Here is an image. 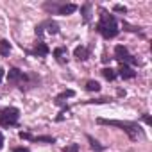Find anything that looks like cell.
<instances>
[{
  "label": "cell",
  "mask_w": 152,
  "mask_h": 152,
  "mask_svg": "<svg viewBox=\"0 0 152 152\" xmlns=\"http://www.w3.org/2000/svg\"><path fill=\"white\" fill-rule=\"evenodd\" d=\"M97 32H100L106 39H113V38H116L118 32H120L115 16H113V15H107L104 9L100 11V22L97 23Z\"/></svg>",
  "instance_id": "obj_1"
},
{
  "label": "cell",
  "mask_w": 152,
  "mask_h": 152,
  "mask_svg": "<svg viewBox=\"0 0 152 152\" xmlns=\"http://www.w3.org/2000/svg\"><path fill=\"white\" fill-rule=\"evenodd\" d=\"M100 125H111V127H120V129H124L127 134H129V138L131 140H136L138 136H140V127L136 125V124H132V122H120V120H106V118H99L97 120Z\"/></svg>",
  "instance_id": "obj_2"
},
{
  "label": "cell",
  "mask_w": 152,
  "mask_h": 152,
  "mask_svg": "<svg viewBox=\"0 0 152 152\" xmlns=\"http://www.w3.org/2000/svg\"><path fill=\"white\" fill-rule=\"evenodd\" d=\"M20 111L16 107H6L0 109V125H15L18 122Z\"/></svg>",
  "instance_id": "obj_3"
},
{
  "label": "cell",
  "mask_w": 152,
  "mask_h": 152,
  "mask_svg": "<svg viewBox=\"0 0 152 152\" xmlns=\"http://www.w3.org/2000/svg\"><path fill=\"white\" fill-rule=\"evenodd\" d=\"M115 57L122 63V64H136L138 61L129 54V50L124 47V45H116L115 47Z\"/></svg>",
  "instance_id": "obj_4"
},
{
  "label": "cell",
  "mask_w": 152,
  "mask_h": 152,
  "mask_svg": "<svg viewBox=\"0 0 152 152\" xmlns=\"http://www.w3.org/2000/svg\"><path fill=\"white\" fill-rule=\"evenodd\" d=\"M118 75H120L122 79H134V77H136V72H134L129 64H122L120 70H118Z\"/></svg>",
  "instance_id": "obj_5"
},
{
  "label": "cell",
  "mask_w": 152,
  "mask_h": 152,
  "mask_svg": "<svg viewBox=\"0 0 152 152\" xmlns=\"http://www.w3.org/2000/svg\"><path fill=\"white\" fill-rule=\"evenodd\" d=\"M73 56L77 57L79 61H86V59L90 57V50H88L86 47H83V45H81V47H75V50H73Z\"/></svg>",
  "instance_id": "obj_6"
},
{
  "label": "cell",
  "mask_w": 152,
  "mask_h": 152,
  "mask_svg": "<svg viewBox=\"0 0 152 152\" xmlns=\"http://www.w3.org/2000/svg\"><path fill=\"white\" fill-rule=\"evenodd\" d=\"M75 11H77V6H75V4H63V6H59L57 15L66 16V15H72V13H75Z\"/></svg>",
  "instance_id": "obj_7"
},
{
  "label": "cell",
  "mask_w": 152,
  "mask_h": 152,
  "mask_svg": "<svg viewBox=\"0 0 152 152\" xmlns=\"http://www.w3.org/2000/svg\"><path fill=\"white\" fill-rule=\"evenodd\" d=\"M7 79H9L11 83H16V81H20V79H25V75H23L18 68H11V70L7 72Z\"/></svg>",
  "instance_id": "obj_8"
},
{
  "label": "cell",
  "mask_w": 152,
  "mask_h": 152,
  "mask_svg": "<svg viewBox=\"0 0 152 152\" xmlns=\"http://www.w3.org/2000/svg\"><path fill=\"white\" fill-rule=\"evenodd\" d=\"M48 52H50V48L47 47V43H43V41L36 43V47H34V54L36 56H47Z\"/></svg>",
  "instance_id": "obj_9"
},
{
  "label": "cell",
  "mask_w": 152,
  "mask_h": 152,
  "mask_svg": "<svg viewBox=\"0 0 152 152\" xmlns=\"http://www.w3.org/2000/svg\"><path fill=\"white\" fill-rule=\"evenodd\" d=\"M11 52V43L7 39H0V56H9Z\"/></svg>",
  "instance_id": "obj_10"
},
{
  "label": "cell",
  "mask_w": 152,
  "mask_h": 152,
  "mask_svg": "<svg viewBox=\"0 0 152 152\" xmlns=\"http://www.w3.org/2000/svg\"><path fill=\"white\" fill-rule=\"evenodd\" d=\"M75 95V91L73 90H66V91H63V93H59L57 97H56V102L57 104H61L63 102V99H70V97H73Z\"/></svg>",
  "instance_id": "obj_11"
},
{
  "label": "cell",
  "mask_w": 152,
  "mask_h": 152,
  "mask_svg": "<svg viewBox=\"0 0 152 152\" xmlns=\"http://www.w3.org/2000/svg\"><path fill=\"white\" fill-rule=\"evenodd\" d=\"M102 75H104L107 81H115V79H116V72H115L113 68H104V70H102Z\"/></svg>",
  "instance_id": "obj_12"
},
{
  "label": "cell",
  "mask_w": 152,
  "mask_h": 152,
  "mask_svg": "<svg viewBox=\"0 0 152 152\" xmlns=\"http://www.w3.org/2000/svg\"><path fill=\"white\" fill-rule=\"evenodd\" d=\"M64 56H66V48L59 47V48H56V50H54V57H56L59 63H63V61H64Z\"/></svg>",
  "instance_id": "obj_13"
},
{
  "label": "cell",
  "mask_w": 152,
  "mask_h": 152,
  "mask_svg": "<svg viewBox=\"0 0 152 152\" xmlns=\"http://www.w3.org/2000/svg\"><path fill=\"white\" fill-rule=\"evenodd\" d=\"M45 27H48V32H50V34H57V32H59V25H57L56 22H52V20L45 22Z\"/></svg>",
  "instance_id": "obj_14"
},
{
  "label": "cell",
  "mask_w": 152,
  "mask_h": 152,
  "mask_svg": "<svg viewBox=\"0 0 152 152\" xmlns=\"http://www.w3.org/2000/svg\"><path fill=\"white\" fill-rule=\"evenodd\" d=\"M88 141H90V147H91L93 150H97V152H102V150H104V147H102L97 140H93L91 136H88Z\"/></svg>",
  "instance_id": "obj_15"
},
{
  "label": "cell",
  "mask_w": 152,
  "mask_h": 152,
  "mask_svg": "<svg viewBox=\"0 0 152 152\" xmlns=\"http://www.w3.org/2000/svg\"><path fill=\"white\" fill-rule=\"evenodd\" d=\"M86 90H88V91H99V90H100V84H99L97 81H88V83H86Z\"/></svg>",
  "instance_id": "obj_16"
},
{
  "label": "cell",
  "mask_w": 152,
  "mask_h": 152,
  "mask_svg": "<svg viewBox=\"0 0 152 152\" xmlns=\"http://www.w3.org/2000/svg\"><path fill=\"white\" fill-rule=\"evenodd\" d=\"M81 13H83V16H84V22H90V4H84V6L81 7Z\"/></svg>",
  "instance_id": "obj_17"
},
{
  "label": "cell",
  "mask_w": 152,
  "mask_h": 152,
  "mask_svg": "<svg viewBox=\"0 0 152 152\" xmlns=\"http://www.w3.org/2000/svg\"><path fill=\"white\" fill-rule=\"evenodd\" d=\"M63 152H79V145H77V143H72V145L64 147Z\"/></svg>",
  "instance_id": "obj_18"
},
{
  "label": "cell",
  "mask_w": 152,
  "mask_h": 152,
  "mask_svg": "<svg viewBox=\"0 0 152 152\" xmlns=\"http://www.w3.org/2000/svg\"><path fill=\"white\" fill-rule=\"evenodd\" d=\"M34 141H45V143H54V138L50 136H38V138H32Z\"/></svg>",
  "instance_id": "obj_19"
},
{
  "label": "cell",
  "mask_w": 152,
  "mask_h": 152,
  "mask_svg": "<svg viewBox=\"0 0 152 152\" xmlns=\"http://www.w3.org/2000/svg\"><path fill=\"white\" fill-rule=\"evenodd\" d=\"M113 11H116V13H124V15H125V13H127V7H125V6H120V4H116V6L113 7Z\"/></svg>",
  "instance_id": "obj_20"
},
{
  "label": "cell",
  "mask_w": 152,
  "mask_h": 152,
  "mask_svg": "<svg viewBox=\"0 0 152 152\" xmlns=\"http://www.w3.org/2000/svg\"><path fill=\"white\" fill-rule=\"evenodd\" d=\"M22 140H32V136L29 134V132H23V131H20V134H18Z\"/></svg>",
  "instance_id": "obj_21"
},
{
  "label": "cell",
  "mask_w": 152,
  "mask_h": 152,
  "mask_svg": "<svg viewBox=\"0 0 152 152\" xmlns=\"http://www.w3.org/2000/svg\"><path fill=\"white\" fill-rule=\"evenodd\" d=\"M15 152H29V148H25V147H16Z\"/></svg>",
  "instance_id": "obj_22"
},
{
  "label": "cell",
  "mask_w": 152,
  "mask_h": 152,
  "mask_svg": "<svg viewBox=\"0 0 152 152\" xmlns=\"http://www.w3.org/2000/svg\"><path fill=\"white\" fill-rule=\"evenodd\" d=\"M143 120H145V124H148V125L152 124V120H150V116H148V115H143Z\"/></svg>",
  "instance_id": "obj_23"
},
{
  "label": "cell",
  "mask_w": 152,
  "mask_h": 152,
  "mask_svg": "<svg viewBox=\"0 0 152 152\" xmlns=\"http://www.w3.org/2000/svg\"><path fill=\"white\" fill-rule=\"evenodd\" d=\"M4 148V138H2V132H0V150Z\"/></svg>",
  "instance_id": "obj_24"
},
{
  "label": "cell",
  "mask_w": 152,
  "mask_h": 152,
  "mask_svg": "<svg viewBox=\"0 0 152 152\" xmlns=\"http://www.w3.org/2000/svg\"><path fill=\"white\" fill-rule=\"evenodd\" d=\"M2 77H4V70L0 68V83H2Z\"/></svg>",
  "instance_id": "obj_25"
}]
</instances>
